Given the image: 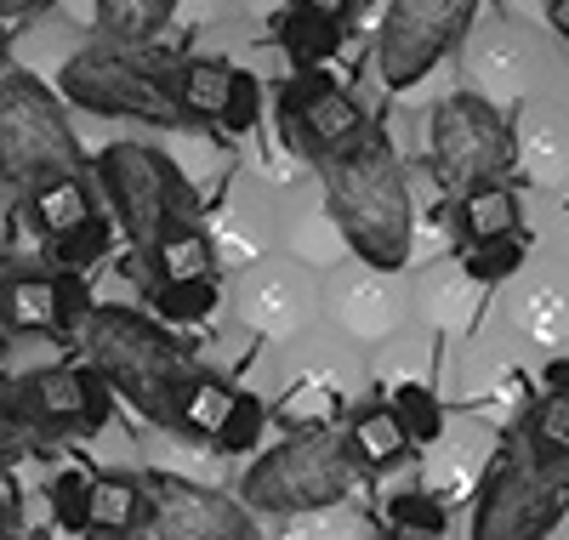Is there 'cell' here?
<instances>
[{
	"mask_svg": "<svg viewBox=\"0 0 569 540\" xmlns=\"http://www.w3.org/2000/svg\"><path fill=\"white\" fill-rule=\"evenodd\" d=\"M319 171H325L330 222L342 228V239L353 244L365 273H382V279L399 273L410 262L416 217H410V188H405L393 142L382 131H370L365 142H353L337 160H325Z\"/></svg>",
	"mask_w": 569,
	"mask_h": 540,
	"instance_id": "6da1fadb",
	"label": "cell"
},
{
	"mask_svg": "<svg viewBox=\"0 0 569 540\" xmlns=\"http://www.w3.org/2000/svg\"><path fill=\"white\" fill-rule=\"evenodd\" d=\"M69 341L86 353V364L103 376L109 392H120L137 416H149L160 427H171L177 387L200 370L154 313H137V308H103L98 302Z\"/></svg>",
	"mask_w": 569,
	"mask_h": 540,
	"instance_id": "7a4b0ae2",
	"label": "cell"
},
{
	"mask_svg": "<svg viewBox=\"0 0 569 540\" xmlns=\"http://www.w3.org/2000/svg\"><path fill=\"white\" fill-rule=\"evenodd\" d=\"M353 478H359V467L348 461V444L337 427L291 432L284 444H273L251 461V472L240 478V501L251 512H273V518H319L353 496Z\"/></svg>",
	"mask_w": 569,
	"mask_h": 540,
	"instance_id": "3957f363",
	"label": "cell"
},
{
	"mask_svg": "<svg viewBox=\"0 0 569 540\" xmlns=\"http://www.w3.org/2000/svg\"><path fill=\"white\" fill-rule=\"evenodd\" d=\"M58 177H86L63 97L34 74H7L0 80V182L29 193Z\"/></svg>",
	"mask_w": 569,
	"mask_h": 540,
	"instance_id": "277c9868",
	"label": "cell"
},
{
	"mask_svg": "<svg viewBox=\"0 0 569 540\" xmlns=\"http://www.w3.org/2000/svg\"><path fill=\"white\" fill-rule=\"evenodd\" d=\"M91 171H98V188H103V200L131 244V257L137 262H149L154 257V244L182 228V177L177 166L149 149V142H109V149L91 160Z\"/></svg>",
	"mask_w": 569,
	"mask_h": 540,
	"instance_id": "5b68a950",
	"label": "cell"
},
{
	"mask_svg": "<svg viewBox=\"0 0 569 540\" xmlns=\"http://www.w3.org/2000/svg\"><path fill=\"white\" fill-rule=\"evenodd\" d=\"M58 97L91 114H114V120H142V126H166V131L188 126L166 86V69L142 63L137 52H120V46H103V40L63 63Z\"/></svg>",
	"mask_w": 569,
	"mask_h": 540,
	"instance_id": "8992f818",
	"label": "cell"
},
{
	"mask_svg": "<svg viewBox=\"0 0 569 540\" xmlns=\"http://www.w3.org/2000/svg\"><path fill=\"white\" fill-rule=\"evenodd\" d=\"M427 154H433V171L445 188L467 193L479 182H496L512 166V126L485 91H450L433 109Z\"/></svg>",
	"mask_w": 569,
	"mask_h": 540,
	"instance_id": "52a82bcc",
	"label": "cell"
},
{
	"mask_svg": "<svg viewBox=\"0 0 569 540\" xmlns=\"http://www.w3.org/2000/svg\"><path fill=\"white\" fill-rule=\"evenodd\" d=\"M569 512V472L530 467L525 456L490 467L467 540H547Z\"/></svg>",
	"mask_w": 569,
	"mask_h": 540,
	"instance_id": "ba28073f",
	"label": "cell"
},
{
	"mask_svg": "<svg viewBox=\"0 0 569 540\" xmlns=\"http://www.w3.org/2000/svg\"><path fill=\"white\" fill-rule=\"evenodd\" d=\"M479 0H393L376 34V74L388 91H410L433 74V63L467 34Z\"/></svg>",
	"mask_w": 569,
	"mask_h": 540,
	"instance_id": "9c48e42d",
	"label": "cell"
},
{
	"mask_svg": "<svg viewBox=\"0 0 569 540\" xmlns=\"http://www.w3.org/2000/svg\"><path fill=\"white\" fill-rule=\"evenodd\" d=\"M7 392L18 399V410L52 438H91L103 432L114 416V392L103 387V376L91 364H34L18 381H7Z\"/></svg>",
	"mask_w": 569,
	"mask_h": 540,
	"instance_id": "30bf717a",
	"label": "cell"
},
{
	"mask_svg": "<svg viewBox=\"0 0 569 540\" xmlns=\"http://www.w3.org/2000/svg\"><path fill=\"white\" fill-rule=\"evenodd\" d=\"M279 120H284V142L291 149H302L308 160H337L348 154L353 142H365L376 126L365 120L359 109V97L342 86V80H330L325 69L319 74H297L291 86H284L279 97Z\"/></svg>",
	"mask_w": 569,
	"mask_h": 540,
	"instance_id": "8fae6325",
	"label": "cell"
},
{
	"mask_svg": "<svg viewBox=\"0 0 569 540\" xmlns=\"http://www.w3.org/2000/svg\"><path fill=\"white\" fill-rule=\"evenodd\" d=\"M149 529L160 540H268L246 501L182 472H149Z\"/></svg>",
	"mask_w": 569,
	"mask_h": 540,
	"instance_id": "7c38bea8",
	"label": "cell"
},
{
	"mask_svg": "<svg viewBox=\"0 0 569 540\" xmlns=\"http://www.w3.org/2000/svg\"><path fill=\"white\" fill-rule=\"evenodd\" d=\"M29 206V222L40 228L46 251H52L58 273H80L91 262H103L109 251V222L98 211V200H91V182L86 177H58V182H40L23 193Z\"/></svg>",
	"mask_w": 569,
	"mask_h": 540,
	"instance_id": "4fadbf2b",
	"label": "cell"
},
{
	"mask_svg": "<svg viewBox=\"0 0 569 540\" xmlns=\"http://www.w3.org/2000/svg\"><path fill=\"white\" fill-rule=\"evenodd\" d=\"M98 308L80 273L58 268H0V336H74Z\"/></svg>",
	"mask_w": 569,
	"mask_h": 540,
	"instance_id": "5bb4252c",
	"label": "cell"
},
{
	"mask_svg": "<svg viewBox=\"0 0 569 540\" xmlns=\"http://www.w3.org/2000/svg\"><path fill=\"white\" fill-rule=\"evenodd\" d=\"M240 313H246V324L251 330H262V336H291V330H302L308 324V313H313V290H308V279L297 273V268H257V273H246V284H240Z\"/></svg>",
	"mask_w": 569,
	"mask_h": 540,
	"instance_id": "9a60e30c",
	"label": "cell"
},
{
	"mask_svg": "<svg viewBox=\"0 0 569 540\" xmlns=\"http://www.w3.org/2000/svg\"><path fill=\"white\" fill-rule=\"evenodd\" d=\"M405 319V302L393 297V284L382 273H353L342 279L337 290H330V324H337L348 341H365V348H376V341H388Z\"/></svg>",
	"mask_w": 569,
	"mask_h": 540,
	"instance_id": "2e32d148",
	"label": "cell"
},
{
	"mask_svg": "<svg viewBox=\"0 0 569 540\" xmlns=\"http://www.w3.org/2000/svg\"><path fill=\"white\" fill-rule=\"evenodd\" d=\"M149 523V483L137 472H98L86 489V534L126 540Z\"/></svg>",
	"mask_w": 569,
	"mask_h": 540,
	"instance_id": "e0dca14e",
	"label": "cell"
},
{
	"mask_svg": "<svg viewBox=\"0 0 569 540\" xmlns=\"http://www.w3.org/2000/svg\"><path fill=\"white\" fill-rule=\"evenodd\" d=\"M342 444H348V461H353L359 472H393V467H405L410 450H416L388 399H382V404H359V410L348 416V427H342Z\"/></svg>",
	"mask_w": 569,
	"mask_h": 540,
	"instance_id": "ac0fdd59",
	"label": "cell"
},
{
	"mask_svg": "<svg viewBox=\"0 0 569 540\" xmlns=\"http://www.w3.org/2000/svg\"><path fill=\"white\" fill-rule=\"evenodd\" d=\"M166 86L177 97V109L188 126H222V109H228V86H233V69L217 63V58H182L166 69Z\"/></svg>",
	"mask_w": 569,
	"mask_h": 540,
	"instance_id": "d6986e66",
	"label": "cell"
},
{
	"mask_svg": "<svg viewBox=\"0 0 569 540\" xmlns=\"http://www.w3.org/2000/svg\"><path fill=\"white\" fill-rule=\"evenodd\" d=\"M512 160L536 182H552L569 166V126L552 109H525L518 126H512Z\"/></svg>",
	"mask_w": 569,
	"mask_h": 540,
	"instance_id": "ffe728a7",
	"label": "cell"
},
{
	"mask_svg": "<svg viewBox=\"0 0 569 540\" xmlns=\"http://www.w3.org/2000/svg\"><path fill=\"white\" fill-rule=\"evenodd\" d=\"M518 193H512V182H479V188H467L461 200H456V228H461V239L467 244H485V239H507V233H518Z\"/></svg>",
	"mask_w": 569,
	"mask_h": 540,
	"instance_id": "44dd1931",
	"label": "cell"
},
{
	"mask_svg": "<svg viewBox=\"0 0 569 540\" xmlns=\"http://www.w3.org/2000/svg\"><path fill=\"white\" fill-rule=\"evenodd\" d=\"M530 40H525V29H512V23H490V29H479L472 34V58H467V69H472V80L479 86H518L525 80V69H530Z\"/></svg>",
	"mask_w": 569,
	"mask_h": 540,
	"instance_id": "7402d4cb",
	"label": "cell"
},
{
	"mask_svg": "<svg viewBox=\"0 0 569 540\" xmlns=\"http://www.w3.org/2000/svg\"><path fill=\"white\" fill-rule=\"evenodd\" d=\"M177 0H98V29L103 46H120V52H142L154 46L160 29L171 23Z\"/></svg>",
	"mask_w": 569,
	"mask_h": 540,
	"instance_id": "603a6c76",
	"label": "cell"
},
{
	"mask_svg": "<svg viewBox=\"0 0 569 540\" xmlns=\"http://www.w3.org/2000/svg\"><path fill=\"white\" fill-rule=\"evenodd\" d=\"M228 404H233V387L222 381V376H211V370H194L182 387H177V404H171V432H188V438H217V427H222V416H228Z\"/></svg>",
	"mask_w": 569,
	"mask_h": 540,
	"instance_id": "cb8c5ba5",
	"label": "cell"
},
{
	"mask_svg": "<svg viewBox=\"0 0 569 540\" xmlns=\"http://www.w3.org/2000/svg\"><path fill=\"white\" fill-rule=\"evenodd\" d=\"M342 23H330V18H319V12H308V7H291L279 18V46H284V58L297 63V74H319L330 58L342 52Z\"/></svg>",
	"mask_w": 569,
	"mask_h": 540,
	"instance_id": "d4e9b609",
	"label": "cell"
},
{
	"mask_svg": "<svg viewBox=\"0 0 569 540\" xmlns=\"http://www.w3.org/2000/svg\"><path fill=\"white\" fill-rule=\"evenodd\" d=\"M149 273L154 284H182V279H217V244L211 233L200 228H171L160 244H154V257H149Z\"/></svg>",
	"mask_w": 569,
	"mask_h": 540,
	"instance_id": "484cf974",
	"label": "cell"
},
{
	"mask_svg": "<svg viewBox=\"0 0 569 540\" xmlns=\"http://www.w3.org/2000/svg\"><path fill=\"white\" fill-rule=\"evenodd\" d=\"M525 461L547 472H569V404L563 399H541L525 416Z\"/></svg>",
	"mask_w": 569,
	"mask_h": 540,
	"instance_id": "4316f807",
	"label": "cell"
},
{
	"mask_svg": "<svg viewBox=\"0 0 569 540\" xmlns=\"http://www.w3.org/2000/svg\"><path fill=\"white\" fill-rule=\"evenodd\" d=\"M222 302L217 279H182V284H154L149 290V308L160 324H206Z\"/></svg>",
	"mask_w": 569,
	"mask_h": 540,
	"instance_id": "83f0119b",
	"label": "cell"
},
{
	"mask_svg": "<svg viewBox=\"0 0 569 540\" xmlns=\"http://www.w3.org/2000/svg\"><path fill=\"white\" fill-rule=\"evenodd\" d=\"M388 404H393L399 427L410 432V444H439L445 438V404H439V392L427 381H399Z\"/></svg>",
	"mask_w": 569,
	"mask_h": 540,
	"instance_id": "f1b7e54d",
	"label": "cell"
},
{
	"mask_svg": "<svg viewBox=\"0 0 569 540\" xmlns=\"http://www.w3.org/2000/svg\"><path fill=\"white\" fill-rule=\"evenodd\" d=\"M525 257H530V239H525V233L467 244V251H461V279H467V284H501L507 273L525 268Z\"/></svg>",
	"mask_w": 569,
	"mask_h": 540,
	"instance_id": "f546056e",
	"label": "cell"
},
{
	"mask_svg": "<svg viewBox=\"0 0 569 540\" xmlns=\"http://www.w3.org/2000/svg\"><path fill=\"white\" fill-rule=\"evenodd\" d=\"M262 427H268V404L257 399V392L233 387V404H228V416H222V427L211 438V450L217 456H246L257 438H262Z\"/></svg>",
	"mask_w": 569,
	"mask_h": 540,
	"instance_id": "4dcf8cb0",
	"label": "cell"
},
{
	"mask_svg": "<svg viewBox=\"0 0 569 540\" xmlns=\"http://www.w3.org/2000/svg\"><path fill=\"white\" fill-rule=\"evenodd\" d=\"M52 450V438H46L23 410H18V399L7 387H0V467H12V461H34V456H46Z\"/></svg>",
	"mask_w": 569,
	"mask_h": 540,
	"instance_id": "1f68e13d",
	"label": "cell"
},
{
	"mask_svg": "<svg viewBox=\"0 0 569 540\" xmlns=\"http://www.w3.org/2000/svg\"><path fill=\"white\" fill-rule=\"evenodd\" d=\"M86 489H91V472H80V467H63L52 483H46V507H52L58 529L86 534Z\"/></svg>",
	"mask_w": 569,
	"mask_h": 540,
	"instance_id": "d6a6232c",
	"label": "cell"
},
{
	"mask_svg": "<svg viewBox=\"0 0 569 540\" xmlns=\"http://www.w3.org/2000/svg\"><path fill=\"white\" fill-rule=\"evenodd\" d=\"M388 529H421V534H445V501L433 489H399L388 501Z\"/></svg>",
	"mask_w": 569,
	"mask_h": 540,
	"instance_id": "836d02e7",
	"label": "cell"
},
{
	"mask_svg": "<svg viewBox=\"0 0 569 540\" xmlns=\"http://www.w3.org/2000/svg\"><path fill=\"white\" fill-rule=\"evenodd\" d=\"M569 324V302L558 297V290H536L530 302H518V330H525L530 341H558Z\"/></svg>",
	"mask_w": 569,
	"mask_h": 540,
	"instance_id": "e575fe53",
	"label": "cell"
},
{
	"mask_svg": "<svg viewBox=\"0 0 569 540\" xmlns=\"http://www.w3.org/2000/svg\"><path fill=\"white\" fill-rule=\"evenodd\" d=\"M257 109H262V86H257V74L233 69L228 109H222V131H251V126H257Z\"/></svg>",
	"mask_w": 569,
	"mask_h": 540,
	"instance_id": "d590c367",
	"label": "cell"
},
{
	"mask_svg": "<svg viewBox=\"0 0 569 540\" xmlns=\"http://www.w3.org/2000/svg\"><path fill=\"white\" fill-rule=\"evenodd\" d=\"M291 7H308V12H319V18H330V23H353V12H359V0H291Z\"/></svg>",
	"mask_w": 569,
	"mask_h": 540,
	"instance_id": "8d00e7d4",
	"label": "cell"
},
{
	"mask_svg": "<svg viewBox=\"0 0 569 540\" xmlns=\"http://www.w3.org/2000/svg\"><path fill=\"white\" fill-rule=\"evenodd\" d=\"M541 381H547V399H563V404H569V353H558Z\"/></svg>",
	"mask_w": 569,
	"mask_h": 540,
	"instance_id": "74e56055",
	"label": "cell"
},
{
	"mask_svg": "<svg viewBox=\"0 0 569 540\" xmlns=\"http://www.w3.org/2000/svg\"><path fill=\"white\" fill-rule=\"evenodd\" d=\"M46 7H58V0H0V23H12V18H34Z\"/></svg>",
	"mask_w": 569,
	"mask_h": 540,
	"instance_id": "f35d334b",
	"label": "cell"
},
{
	"mask_svg": "<svg viewBox=\"0 0 569 540\" xmlns=\"http://www.w3.org/2000/svg\"><path fill=\"white\" fill-rule=\"evenodd\" d=\"M552 29L569 40V0H552Z\"/></svg>",
	"mask_w": 569,
	"mask_h": 540,
	"instance_id": "ab89813d",
	"label": "cell"
},
{
	"mask_svg": "<svg viewBox=\"0 0 569 540\" xmlns=\"http://www.w3.org/2000/svg\"><path fill=\"white\" fill-rule=\"evenodd\" d=\"M382 540H445V534H421V529H388Z\"/></svg>",
	"mask_w": 569,
	"mask_h": 540,
	"instance_id": "60d3db41",
	"label": "cell"
},
{
	"mask_svg": "<svg viewBox=\"0 0 569 540\" xmlns=\"http://www.w3.org/2000/svg\"><path fill=\"white\" fill-rule=\"evenodd\" d=\"M18 534V523H12V512H7V501H0V540H12Z\"/></svg>",
	"mask_w": 569,
	"mask_h": 540,
	"instance_id": "b9f144b4",
	"label": "cell"
},
{
	"mask_svg": "<svg viewBox=\"0 0 569 540\" xmlns=\"http://www.w3.org/2000/svg\"><path fill=\"white\" fill-rule=\"evenodd\" d=\"M0 69H7V23H0Z\"/></svg>",
	"mask_w": 569,
	"mask_h": 540,
	"instance_id": "7bdbcfd3",
	"label": "cell"
},
{
	"mask_svg": "<svg viewBox=\"0 0 569 540\" xmlns=\"http://www.w3.org/2000/svg\"><path fill=\"white\" fill-rule=\"evenodd\" d=\"M12 540H46V534H34V529H18V534H12Z\"/></svg>",
	"mask_w": 569,
	"mask_h": 540,
	"instance_id": "ee69618b",
	"label": "cell"
},
{
	"mask_svg": "<svg viewBox=\"0 0 569 540\" xmlns=\"http://www.w3.org/2000/svg\"><path fill=\"white\" fill-rule=\"evenodd\" d=\"M0 341H7V336H0Z\"/></svg>",
	"mask_w": 569,
	"mask_h": 540,
	"instance_id": "f6af8a7d",
	"label": "cell"
}]
</instances>
